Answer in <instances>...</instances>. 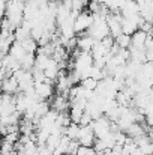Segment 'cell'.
I'll return each mask as SVG.
<instances>
[{"mask_svg": "<svg viewBox=\"0 0 153 155\" xmlns=\"http://www.w3.org/2000/svg\"><path fill=\"white\" fill-rule=\"evenodd\" d=\"M87 35L92 36L95 41H102L104 38L110 36V29H108L107 18L101 17L99 14H93V24L89 29Z\"/></svg>", "mask_w": 153, "mask_h": 155, "instance_id": "1", "label": "cell"}, {"mask_svg": "<svg viewBox=\"0 0 153 155\" xmlns=\"http://www.w3.org/2000/svg\"><path fill=\"white\" fill-rule=\"evenodd\" d=\"M92 24H93V14L89 12V11H81L75 18L74 30H75L77 35H84V33L89 32Z\"/></svg>", "mask_w": 153, "mask_h": 155, "instance_id": "2", "label": "cell"}, {"mask_svg": "<svg viewBox=\"0 0 153 155\" xmlns=\"http://www.w3.org/2000/svg\"><path fill=\"white\" fill-rule=\"evenodd\" d=\"M90 125H92V130H93L96 139H104L105 136H108L110 133H113L111 131V122H110V119L107 116H102L99 119L93 120Z\"/></svg>", "mask_w": 153, "mask_h": 155, "instance_id": "3", "label": "cell"}, {"mask_svg": "<svg viewBox=\"0 0 153 155\" xmlns=\"http://www.w3.org/2000/svg\"><path fill=\"white\" fill-rule=\"evenodd\" d=\"M141 21H143V18L140 17V14H138V15H134V17H126V18L123 17V18H122V32H123L125 35L132 36V35L140 29Z\"/></svg>", "mask_w": 153, "mask_h": 155, "instance_id": "4", "label": "cell"}, {"mask_svg": "<svg viewBox=\"0 0 153 155\" xmlns=\"http://www.w3.org/2000/svg\"><path fill=\"white\" fill-rule=\"evenodd\" d=\"M35 92H36V97L39 98V101H47L51 100L54 97V87H53V83L51 81H44V83H36L35 84Z\"/></svg>", "mask_w": 153, "mask_h": 155, "instance_id": "5", "label": "cell"}, {"mask_svg": "<svg viewBox=\"0 0 153 155\" xmlns=\"http://www.w3.org/2000/svg\"><path fill=\"white\" fill-rule=\"evenodd\" d=\"M95 133L92 130V125H87V127H81L80 128V136H78V143L80 146H92L95 145Z\"/></svg>", "mask_w": 153, "mask_h": 155, "instance_id": "6", "label": "cell"}, {"mask_svg": "<svg viewBox=\"0 0 153 155\" xmlns=\"http://www.w3.org/2000/svg\"><path fill=\"white\" fill-rule=\"evenodd\" d=\"M51 108L56 110L57 113H65V111H69L71 108V101L68 97L65 95H56L51 98Z\"/></svg>", "mask_w": 153, "mask_h": 155, "instance_id": "7", "label": "cell"}, {"mask_svg": "<svg viewBox=\"0 0 153 155\" xmlns=\"http://www.w3.org/2000/svg\"><path fill=\"white\" fill-rule=\"evenodd\" d=\"M0 91H2L3 94H8V95H17V94H20L18 83H17V80H15L12 75H9V77H6V78L2 80Z\"/></svg>", "mask_w": 153, "mask_h": 155, "instance_id": "8", "label": "cell"}, {"mask_svg": "<svg viewBox=\"0 0 153 155\" xmlns=\"http://www.w3.org/2000/svg\"><path fill=\"white\" fill-rule=\"evenodd\" d=\"M95 42H96V41H95L92 36H89L87 33L80 35V36L77 38V50L84 51V53H90L92 48H93V45H95Z\"/></svg>", "mask_w": 153, "mask_h": 155, "instance_id": "9", "label": "cell"}, {"mask_svg": "<svg viewBox=\"0 0 153 155\" xmlns=\"http://www.w3.org/2000/svg\"><path fill=\"white\" fill-rule=\"evenodd\" d=\"M120 14L122 17H134V15H138L140 14V8H138V3L135 0H126L125 5L122 6L120 9Z\"/></svg>", "mask_w": 153, "mask_h": 155, "instance_id": "10", "label": "cell"}, {"mask_svg": "<svg viewBox=\"0 0 153 155\" xmlns=\"http://www.w3.org/2000/svg\"><path fill=\"white\" fill-rule=\"evenodd\" d=\"M146 38H147V33H144V32H141V30H137V32H135V33L131 36V47L146 50V48H144Z\"/></svg>", "mask_w": 153, "mask_h": 155, "instance_id": "11", "label": "cell"}, {"mask_svg": "<svg viewBox=\"0 0 153 155\" xmlns=\"http://www.w3.org/2000/svg\"><path fill=\"white\" fill-rule=\"evenodd\" d=\"M53 57L47 56V54H42V53H36V59H35V68L41 69V71H45L48 68V65L51 63Z\"/></svg>", "mask_w": 153, "mask_h": 155, "instance_id": "12", "label": "cell"}, {"mask_svg": "<svg viewBox=\"0 0 153 155\" xmlns=\"http://www.w3.org/2000/svg\"><path fill=\"white\" fill-rule=\"evenodd\" d=\"M80 125L78 124H69L65 130H63V136H66L69 140H77L78 142V136H80Z\"/></svg>", "mask_w": 153, "mask_h": 155, "instance_id": "13", "label": "cell"}, {"mask_svg": "<svg viewBox=\"0 0 153 155\" xmlns=\"http://www.w3.org/2000/svg\"><path fill=\"white\" fill-rule=\"evenodd\" d=\"M9 56H12L15 60H21L27 53H26V50L23 48V45H21V42H18V41H15L14 44H12V47H11V50H9V53H8Z\"/></svg>", "mask_w": 153, "mask_h": 155, "instance_id": "14", "label": "cell"}, {"mask_svg": "<svg viewBox=\"0 0 153 155\" xmlns=\"http://www.w3.org/2000/svg\"><path fill=\"white\" fill-rule=\"evenodd\" d=\"M35 59H36V54H30V53H27L18 63H20V66H21V69H24V71H32L33 68H35Z\"/></svg>", "mask_w": 153, "mask_h": 155, "instance_id": "15", "label": "cell"}, {"mask_svg": "<svg viewBox=\"0 0 153 155\" xmlns=\"http://www.w3.org/2000/svg\"><path fill=\"white\" fill-rule=\"evenodd\" d=\"M21 45H23V48L26 50V53H30V54H36L38 48H39L38 42H36L32 36L27 38V39H24V41H21Z\"/></svg>", "mask_w": 153, "mask_h": 155, "instance_id": "16", "label": "cell"}, {"mask_svg": "<svg viewBox=\"0 0 153 155\" xmlns=\"http://www.w3.org/2000/svg\"><path fill=\"white\" fill-rule=\"evenodd\" d=\"M83 114H84V108L77 107V105H71V108H69V117H71V120L74 124H80V119H81Z\"/></svg>", "mask_w": 153, "mask_h": 155, "instance_id": "17", "label": "cell"}, {"mask_svg": "<svg viewBox=\"0 0 153 155\" xmlns=\"http://www.w3.org/2000/svg\"><path fill=\"white\" fill-rule=\"evenodd\" d=\"M89 77L95 78L96 81H102V80H104L107 75H105V71H104V68H101V66H98V65H95V63H93V66L90 68Z\"/></svg>", "mask_w": 153, "mask_h": 155, "instance_id": "18", "label": "cell"}, {"mask_svg": "<svg viewBox=\"0 0 153 155\" xmlns=\"http://www.w3.org/2000/svg\"><path fill=\"white\" fill-rule=\"evenodd\" d=\"M114 42L120 47V48H125V50H128L129 47H131V36L129 35H125V33H122L120 36H117L116 39H114Z\"/></svg>", "mask_w": 153, "mask_h": 155, "instance_id": "19", "label": "cell"}, {"mask_svg": "<svg viewBox=\"0 0 153 155\" xmlns=\"http://www.w3.org/2000/svg\"><path fill=\"white\" fill-rule=\"evenodd\" d=\"M98 83L99 81H96L95 78H92V77H87V78H84V80H81V86L86 89V91H96V87H98Z\"/></svg>", "mask_w": 153, "mask_h": 155, "instance_id": "20", "label": "cell"}, {"mask_svg": "<svg viewBox=\"0 0 153 155\" xmlns=\"http://www.w3.org/2000/svg\"><path fill=\"white\" fill-rule=\"evenodd\" d=\"M96 151L92 148V146H78L75 155H95Z\"/></svg>", "mask_w": 153, "mask_h": 155, "instance_id": "21", "label": "cell"}, {"mask_svg": "<svg viewBox=\"0 0 153 155\" xmlns=\"http://www.w3.org/2000/svg\"><path fill=\"white\" fill-rule=\"evenodd\" d=\"M92 122H93V119H92L86 111H84V114L81 116V119H80V124H78V125H80V127H87V125H90Z\"/></svg>", "mask_w": 153, "mask_h": 155, "instance_id": "22", "label": "cell"}, {"mask_svg": "<svg viewBox=\"0 0 153 155\" xmlns=\"http://www.w3.org/2000/svg\"><path fill=\"white\" fill-rule=\"evenodd\" d=\"M122 146H114L111 151H107L105 152V155H123V152H122Z\"/></svg>", "mask_w": 153, "mask_h": 155, "instance_id": "23", "label": "cell"}, {"mask_svg": "<svg viewBox=\"0 0 153 155\" xmlns=\"http://www.w3.org/2000/svg\"><path fill=\"white\" fill-rule=\"evenodd\" d=\"M144 48H146V51H147V50H153V36L152 35H147L146 42H144Z\"/></svg>", "mask_w": 153, "mask_h": 155, "instance_id": "24", "label": "cell"}, {"mask_svg": "<svg viewBox=\"0 0 153 155\" xmlns=\"http://www.w3.org/2000/svg\"><path fill=\"white\" fill-rule=\"evenodd\" d=\"M147 136H149V139H150V142H152V143H153V131H150V133H149Z\"/></svg>", "mask_w": 153, "mask_h": 155, "instance_id": "25", "label": "cell"}, {"mask_svg": "<svg viewBox=\"0 0 153 155\" xmlns=\"http://www.w3.org/2000/svg\"><path fill=\"white\" fill-rule=\"evenodd\" d=\"M95 155H104V154H95Z\"/></svg>", "mask_w": 153, "mask_h": 155, "instance_id": "26", "label": "cell"}, {"mask_svg": "<svg viewBox=\"0 0 153 155\" xmlns=\"http://www.w3.org/2000/svg\"><path fill=\"white\" fill-rule=\"evenodd\" d=\"M65 155H72V154H65Z\"/></svg>", "mask_w": 153, "mask_h": 155, "instance_id": "27", "label": "cell"}]
</instances>
